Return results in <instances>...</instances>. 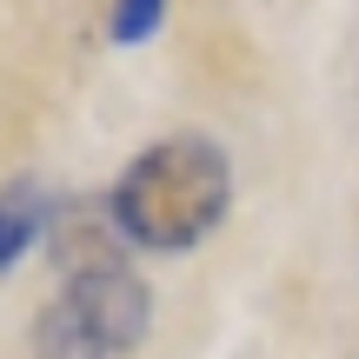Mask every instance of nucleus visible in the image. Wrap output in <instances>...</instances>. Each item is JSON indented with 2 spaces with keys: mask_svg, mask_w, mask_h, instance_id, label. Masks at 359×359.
<instances>
[{
  "mask_svg": "<svg viewBox=\"0 0 359 359\" xmlns=\"http://www.w3.org/2000/svg\"><path fill=\"white\" fill-rule=\"evenodd\" d=\"M53 206H60V193H53L47 180H34V173L0 180V273H13L27 246H40V240H47Z\"/></svg>",
  "mask_w": 359,
  "mask_h": 359,
  "instance_id": "20e7f679",
  "label": "nucleus"
},
{
  "mask_svg": "<svg viewBox=\"0 0 359 359\" xmlns=\"http://www.w3.org/2000/svg\"><path fill=\"white\" fill-rule=\"evenodd\" d=\"M233 200V160L206 133H167L147 154H133L120 180L107 187L127 246L140 253H187L226 219Z\"/></svg>",
  "mask_w": 359,
  "mask_h": 359,
  "instance_id": "f257e3e1",
  "label": "nucleus"
},
{
  "mask_svg": "<svg viewBox=\"0 0 359 359\" xmlns=\"http://www.w3.org/2000/svg\"><path fill=\"white\" fill-rule=\"evenodd\" d=\"M160 20H167V0H114L107 7V40L114 47H140V40L160 34Z\"/></svg>",
  "mask_w": 359,
  "mask_h": 359,
  "instance_id": "39448f33",
  "label": "nucleus"
},
{
  "mask_svg": "<svg viewBox=\"0 0 359 359\" xmlns=\"http://www.w3.org/2000/svg\"><path fill=\"white\" fill-rule=\"evenodd\" d=\"M47 253L60 266V280H87V273H120L127 266V233H120L107 193H60L47 226Z\"/></svg>",
  "mask_w": 359,
  "mask_h": 359,
  "instance_id": "7ed1b4c3",
  "label": "nucleus"
},
{
  "mask_svg": "<svg viewBox=\"0 0 359 359\" xmlns=\"http://www.w3.org/2000/svg\"><path fill=\"white\" fill-rule=\"evenodd\" d=\"M154 326V293L133 266L120 273H87L53 293L34 320V353L40 359H127Z\"/></svg>",
  "mask_w": 359,
  "mask_h": 359,
  "instance_id": "f03ea898",
  "label": "nucleus"
}]
</instances>
